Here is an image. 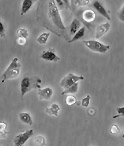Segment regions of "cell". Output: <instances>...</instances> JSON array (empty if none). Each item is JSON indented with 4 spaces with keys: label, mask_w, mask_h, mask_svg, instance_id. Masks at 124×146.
<instances>
[{
    "label": "cell",
    "mask_w": 124,
    "mask_h": 146,
    "mask_svg": "<svg viewBox=\"0 0 124 146\" xmlns=\"http://www.w3.org/2000/svg\"><path fill=\"white\" fill-rule=\"evenodd\" d=\"M41 86V79L36 75H25L22 78L20 82V91H21V97H24V95L29 92L30 90L34 89V88H38L40 89Z\"/></svg>",
    "instance_id": "1"
},
{
    "label": "cell",
    "mask_w": 124,
    "mask_h": 146,
    "mask_svg": "<svg viewBox=\"0 0 124 146\" xmlns=\"http://www.w3.org/2000/svg\"><path fill=\"white\" fill-rule=\"evenodd\" d=\"M21 68H22V64L19 62V59L17 57H14L11 60V63L7 67V69L2 73V75H1V82L4 83L6 80L17 78L19 76V74H20Z\"/></svg>",
    "instance_id": "2"
},
{
    "label": "cell",
    "mask_w": 124,
    "mask_h": 146,
    "mask_svg": "<svg viewBox=\"0 0 124 146\" xmlns=\"http://www.w3.org/2000/svg\"><path fill=\"white\" fill-rule=\"evenodd\" d=\"M48 17L50 18L51 22L57 27V28L64 30L65 29V25L62 22L60 13H59V9L57 5L55 4L54 1H49L48 2Z\"/></svg>",
    "instance_id": "3"
},
{
    "label": "cell",
    "mask_w": 124,
    "mask_h": 146,
    "mask_svg": "<svg viewBox=\"0 0 124 146\" xmlns=\"http://www.w3.org/2000/svg\"><path fill=\"white\" fill-rule=\"evenodd\" d=\"M83 43L87 48H89L90 50L94 51V52L105 53L110 49V45L102 44L101 42L97 40H84Z\"/></svg>",
    "instance_id": "4"
},
{
    "label": "cell",
    "mask_w": 124,
    "mask_h": 146,
    "mask_svg": "<svg viewBox=\"0 0 124 146\" xmlns=\"http://www.w3.org/2000/svg\"><path fill=\"white\" fill-rule=\"evenodd\" d=\"M79 80H84V76L81 75H75L73 73H68L67 75L63 78V79L60 81V87L64 88V89H67L70 86H72L74 83L78 82Z\"/></svg>",
    "instance_id": "5"
},
{
    "label": "cell",
    "mask_w": 124,
    "mask_h": 146,
    "mask_svg": "<svg viewBox=\"0 0 124 146\" xmlns=\"http://www.w3.org/2000/svg\"><path fill=\"white\" fill-rule=\"evenodd\" d=\"M32 135H33V130H26L23 133L18 134L14 138V146H23Z\"/></svg>",
    "instance_id": "6"
},
{
    "label": "cell",
    "mask_w": 124,
    "mask_h": 146,
    "mask_svg": "<svg viewBox=\"0 0 124 146\" xmlns=\"http://www.w3.org/2000/svg\"><path fill=\"white\" fill-rule=\"evenodd\" d=\"M40 58L43 59V60H46V61H59L60 60V57L57 56L56 53H55L54 49H48V50H45L43 51L42 53L40 54Z\"/></svg>",
    "instance_id": "7"
},
{
    "label": "cell",
    "mask_w": 124,
    "mask_h": 146,
    "mask_svg": "<svg viewBox=\"0 0 124 146\" xmlns=\"http://www.w3.org/2000/svg\"><path fill=\"white\" fill-rule=\"evenodd\" d=\"M110 29V23L109 22H106L103 23V24H100L96 27V32H95V37L97 39L101 38L103 35H105L106 33L109 31Z\"/></svg>",
    "instance_id": "8"
},
{
    "label": "cell",
    "mask_w": 124,
    "mask_h": 146,
    "mask_svg": "<svg viewBox=\"0 0 124 146\" xmlns=\"http://www.w3.org/2000/svg\"><path fill=\"white\" fill-rule=\"evenodd\" d=\"M53 94V89L51 87H46L44 89L38 90V97L41 100H49Z\"/></svg>",
    "instance_id": "9"
},
{
    "label": "cell",
    "mask_w": 124,
    "mask_h": 146,
    "mask_svg": "<svg viewBox=\"0 0 124 146\" xmlns=\"http://www.w3.org/2000/svg\"><path fill=\"white\" fill-rule=\"evenodd\" d=\"M93 7L97 12H99V14H101L103 17H105L107 20H110V15L108 14V12L106 11V9L103 7V5L99 2V1H93Z\"/></svg>",
    "instance_id": "10"
},
{
    "label": "cell",
    "mask_w": 124,
    "mask_h": 146,
    "mask_svg": "<svg viewBox=\"0 0 124 146\" xmlns=\"http://www.w3.org/2000/svg\"><path fill=\"white\" fill-rule=\"evenodd\" d=\"M18 116H19L20 121H22L23 123L27 124V125H32L33 124L32 117H31L30 114L27 113V112H20V113L18 114Z\"/></svg>",
    "instance_id": "11"
},
{
    "label": "cell",
    "mask_w": 124,
    "mask_h": 146,
    "mask_svg": "<svg viewBox=\"0 0 124 146\" xmlns=\"http://www.w3.org/2000/svg\"><path fill=\"white\" fill-rule=\"evenodd\" d=\"M33 3H34V1H32V0H23L22 7H21V12H20L21 16H22V15H25L27 12H28L29 9L32 7Z\"/></svg>",
    "instance_id": "12"
},
{
    "label": "cell",
    "mask_w": 124,
    "mask_h": 146,
    "mask_svg": "<svg viewBox=\"0 0 124 146\" xmlns=\"http://www.w3.org/2000/svg\"><path fill=\"white\" fill-rule=\"evenodd\" d=\"M81 28V22L77 19H74L72 21L71 25H70V34L72 35H75V33L77 32L79 29Z\"/></svg>",
    "instance_id": "13"
},
{
    "label": "cell",
    "mask_w": 124,
    "mask_h": 146,
    "mask_svg": "<svg viewBox=\"0 0 124 146\" xmlns=\"http://www.w3.org/2000/svg\"><path fill=\"white\" fill-rule=\"evenodd\" d=\"M59 111H60V106L57 103L51 104L50 107H48L46 109V113L51 114V115H54V116H58Z\"/></svg>",
    "instance_id": "14"
},
{
    "label": "cell",
    "mask_w": 124,
    "mask_h": 146,
    "mask_svg": "<svg viewBox=\"0 0 124 146\" xmlns=\"http://www.w3.org/2000/svg\"><path fill=\"white\" fill-rule=\"evenodd\" d=\"M82 17H83V19L85 21L91 22V21H93L94 18H95V13H94L92 10H85V11H83Z\"/></svg>",
    "instance_id": "15"
},
{
    "label": "cell",
    "mask_w": 124,
    "mask_h": 146,
    "mask_svg": "<svg viewBox=\"0 0 124 146\" xmlns=\"http://www.w3.org/2000/svg\"><path fill=\"white\" fill-rule=\"evenodd\" d=\"M33 144H34L35 146H45V144H46V139H45V137L42 135L35 136V137L33 138Z\"/></svg>",
    "instance_id": "16"
},
{
    "label": "cell",
    "mask_w": 124,
    "mask_h": 146,
    "mask_svg": "<svg viewBox=\"0 0 124 146\" xmlns=\"http://www.w3.org/2000/svg\"><path fill=\"white\" fill-rule=\"evenodd\" d=\"M84 33H85V27L82 26L81 28H80L79 30H78L77 32L75 33V35H74L73 37H72V39H70L69 42L72 43V42H74V41H77L78 39L82 38V37L84 36Z\"/></svg>",
    "instance_id": "17"
},
{
    "label": "cell",
    "mask_w": 124,
    "mask_h": 146,
    "mask_svg": "<svg viewBox=\"0 0 124 146\" xmlns=\"http://www.w3.org/2000/svg\"><path fill=\"white\" fill-rule=\"evenodd\" d=\"M77 90H78V82H76V83H74L72 86H70L69 88L64 90V91L61 93V95H65V94H74L77 92Z\"/></svg>",
    "instance_id": "18"
},
{
    "label": "cell",
    "mask_w": 124,
    "mask_h": 146,
    "mask_svg": "<svg viewBox=\"0 0 124 146\" xmlns=\"http://www.w3.org/2000/svg\"><path fill=\"white\" fill-rule=\"evenodd\" d=\"M49 36H50V33H49V32L42 33V34H41L40 36L37 38V43H38V44H41V45L45 44V43L47 42V40H48Z\"/></svg>",
    "instance_id": "19"
},
{
    "label": "cell",
    "mask_w": 124,
    "mask_h": 146,
    "mask_svg": "<svg viewBox=\"0 0 124 146\" xmlns=\"http://www.w3.org/2000/svg\"><path fill=\"white\" fill-rule=\"evenodd\" d=\"M16 35L18 36V38H25L27 39L29 35V32L26 28H19L18 30L16 31Z\"/></svg>",
    "instance_id": "20"
},
{
    "label": "cell",
    "mask_w": 124,
    "mask_h": 146,
    "mask_svg": "<svg viewBox=\"0 0 124 146\" xmlns=\"http://www.w3.org/2000/svg\"><path fill=\"white\" fill-rule=\"evenodd\" d=\"M65 102H66V104H67V105L71 106V105H74V104H77V99H76V97L74 95L69 94V95L66 97Z\"/></svg>",
    "instance_id": "21"
},
{
    "label": "cell",
    "mask_w": 124,
    "mask_h": 146,
    "mask_svg": "<svg viewBox=\"0 0 124 146\" xmlns=\"http://www.w3.org/2000/svg\"><path fill=\"white\" fill-rule=\"evenodd\" d=\"M89 2V0H74V1H72V3L78 5V6H84V5H87Z\"/></svg>",
    "instance_id": "22"
},
{
    "label": "cell",
    "mask_w": 124,
    "mask_h": 146,
    "mask_svg": "<svg viewBox=\"0 0 124 146\" xmlns=\"http://www.w3.org/2000/svg\"><path fill=\"white\" fill-rule=\"evenodd\" d=\"M90 95H86V97H84L83 99L81 100V105L83 107H88L89 106V103H90Z\"/></svg>",
    "instance_id": "23"
},
{
    "label": "cell",
    "mask_w": 124,
    "mask_h": 146,
    "mask_svg": "<svg viewBox=\"0 0 124 146\" xmlns=\"http://www.w3.org/2000/svg\"><path fill=\"white\" fill-rule=\"evenodd\" d=\"M117 16H118V18H119V20H121L122 22H124V3H123V5H122L121 9L118 11Z\"/></svg>",
    "instance_id": "24"
},
{
    "label": "cell",
    "mask_w": 124,
    "mask_h": 146,
    "mask_svg": "<svg viewBox=\"0 0 124 146\" xmlns=\"http://www.w3.org/2000/svg\"><path fill=\"white\" fill-rule=\"evenodd\" d=\"M110 132H111L112 134H119L120 128L118 127L116 124H113V125L111 126V128H110Z\"/></svg>",
    "instance_id": "25"
},
{
    "label": "cell",
    "mask_w": 124,
    "mask_h": 146,
    "mask_svg": "<svg viewBox=\"0 0 124 146\" xmlns=\"http://www.w3.org/2000/svg\"><path fill=\"white\" fill-rule=\"evenodd\" d=\"M0 37L1 38H4L5 37V28H4V25L3 23L0 21Z\"/></svg>",
    "instance_id": "26"
},
{
    "label": "cell",
    "mask_w": 124,
    "mask_h": 146,
    "mask_svg": "<svg viewBox=\"0 0 124 146\" xmlns=\"http://www.w3.org/2000/svg\"><path fill=\"white\" fill-rule=\"evenodd\" d=\"M117 112L118 114L115 116H113V118H117V117H121V116H124V106L123 107L117 108Z\"/></svg>",
    "instance_id": "27"
},
{
    "label": "cell",
    "mask_w": 124,
    "mask_h": 146,
    "mask_svg": "<svg viewBox=\"0 0 124 146\" xmlns=\"http://www.w3.org/2000/svg\"><path fill=\"white\" fill-rule=\"evenodd\" d=\"M17 43H18L19 45H21V46H23V45L26 44V39L25 38H17Z\"/></svg>",
    "instance_id": "28"
},
{
    "label": "cell",
    "mask_w": 124,
    "mask_h": 146,
    "mask_svg": "<svg viewBox=\"0 0 124 146\" xmlns=\"http://www.w3.org/2000/svg\"><path fill=\"white\" fill-rule=\"evenodd\" d=\"M6 127H7V124L5 122H1L0 123V131L5 132L6 131Z\"/></svg>",
    "instance_id": "29"
},
{
    "label": "cell",
    "mask_w": 124,
    "mask_h": 146,
    "mask_svg": "<svg viewBox=\"0 0 124 146\" xmlns=\"http://www.w3.org/2000/svg\"><path fill=\"white\" fill-rule=\"evenodd\" d=\"M7 135L6 132H2V131H0V139H3V138H5Z\"/></svg>",
    "instance_id": "30"
},
{
    "label": "cell",
    "mask_w": 124,
    "mask_h": 146,
    "mask_svg": "<svg viewBox=\"0 0 124 146\" xmlns=\"http://www.w3.org/2000/svg\"><path fill=\"white\" fill-rule=\"evenodd\" d=\"M88 112H89V114H90V115H92V114H93V113H94V112H95V111H94L93 109H90V110H89V111H88Z\"/></svg>",
    "instance_id": "31"
},
{
    "label": "cell",
    "mask_w": 124,
    "mask_h": 146,
    "mask_svg": "<svg viewBox=\"0 0 124 146\" xmlns=\"http://www.w3.org/2000/svg\"><path fill=\"white\" fill-rule=\"evenodd\" d=\"M122 137H123V138H124V133H123V135H122Z\"/></svg>",
    "instance_id": "32"
},
{
    "label": "cell",
    "mask_w": 124,
    "mask_h": 146,
    "mask_svg": "<svg viewBox=\"0 0 124 146\" xmlns=\"http://www.w3.org/2000/svg\"><path fill=\"white\" fill-rule=\"evenodd\" d=\"M0 146H2V145H0Z\"/></svg>",
    "instance_id": "33"
}]
</instances>
